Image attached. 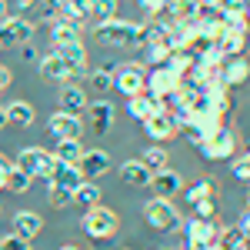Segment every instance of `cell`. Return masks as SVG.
<instances>
[{"label": "cell", "mask_w": 250, "mask_h": 250, "mask_svg": "<svg viewBox=\"0 0 250 250\" xmlns=\"http://www.w3.org/2000/svg\"><path fill=\"white\" fill-rule=\"evenodd\" d=\"M80 230L87 233L90 240H110L120 230V217H117L110 207H94V210H83V220H80Z\"/></svg>", "instance_id": "1"}, {"label": "cell", "mask_w": 250, "mask_h": 250, "mask_svg": "<svg viewBox=\"0 0 250 250\" xmlns=\"http://www.w3.org/2000/svg\"><path fill=\"white\" fill-rule=\"evenodd\" d=\"M14 167H20L23 173H30L34 180H37V177L50 180L54 170H57V160H54L50 150H43V147H23L17 154V160H14Z\"/></svg>", "instance_id": "2"}, {"label": "cell", "mask_w": 250, "mask_h": 250, "mask_svg": "<svg viewBox=\"0 0 250 250\" xmlns=\"http://www.w3.org/2000/svg\"><path fill=\"white\" fill-rule=\"evenodd\" d=\"M94 37L107 47H134V37H137V23L130 20H104V23H94Z\"/></svg>", "instance_id": "3"}, {"label": "cell", "mask_w": 250, "mask_h": 250, "mask_svg": "<svg viewBox=\"0 0 250 250\" xmlns=\"http://www.w3.org/2000/svg\"><path fill=\"white\" fill-rule=\"evenodd\" d=\"M144 220L154 227V230L167 233V230H177L184 220H180V213L173 207V200H164V197H154V200H147L144 204Z\"/></svg>", "instance_id": "4"}, {"label": "cell", "mask_w": 250, "mask_h": 250, "mask_svg": "<svg viewBox=\"0 0 250 250\" xmlns=\"http://www.w3.org/2000/svg\"><path fill=\"white\" fill-rule=\"evenodd\" d=\"M114 90H120L124 97H137L147 90V67H140L137 60L120 63L114 70Z\"/></svg>", "instance_id": "5"}, {"label": "cell", "mask_w": 250, "mask_h": 250, "mask_svg": "<svg viewBox=\"0 0 250 250\" xmlns=\"http://www.w3.org/2000/svg\"><path fill=\"white\" fill-rule=\"evenodd\" d=\"M197 150L207 157V160H230V157L237 154V134H233L230 127H220L217 134H210L207 140H200Z\"/></svg>", "instance_id": "6"}, {"label": "cell", "mask_w": 250, "mask_h": 250, "mask_svg": "<svg viewBox=\"0 0 250 250\" xmlns=\"http://www.w3.org/2000/svg\"><path fill=\"white\" fill-rule=\"evenodd\" d=\"M34 37V23L27 17H3L0 20V47H23Z\"/></svg>", "instance_id": "7"}, {"label": "cell", "mask_w": 250, "mask_h": 250, "mask_svg": "<svg viewBox=\"0 0 250 250\" xmlns=\"http://www.w3.org/2000/svg\"><path fill=\"white\" fill-rule=\"evenodd\" d=\"M177 87H180V77L173 74L167 63H164V67H150V70H147V94H150V97L167 100V97L177 94Z\"/></svg>", "instance_id": "8"}, {"label": "cell", "mask_w": 250, "mask_h": 250, "mask_svg": "<svg viewBox=\"0 0 250 250\" xmlns=\"http://www.w3.org/2000/svg\"><path fill=\"white\" fill-rule=\"evenodd\" d=\"M217 237H220V227H217L213 220L190 217V220L184 224V244H187V247H210V244H217Z\"/></svg>", "instance_id": "9"}, {"label": "cell", "mask_w": 250, "mask_h": 250, "mask_svg": "<svg viewBox=\"0 0 250 250\" xmlns=\"http://www.w3.org/2000/svg\"><path fill=\"white\" fill-rule=\"evenodd\" d=\"M47 134L54 140H80L83 134V120L77 114H67V110H57V114L47 120Z\"/></svg>", "instance_id": "10"}, {"label": "cell", "mask_w": 250, "mask_h": 250, "mask_svg": "<svg viewBox=\"0 0 250 250\" xmlns=\"http://www.w3.org/2000/svg\"><path fill=\"white\" fill-rule=\"evenodd\" d=\"M150 190H154V197L173 200L177 193L184 190V177H180V170H170V167H164V170H157V173H154V180H150Z\"/></svg>", "instance_id": "11"}, {"label": "cell", "mask_w": 250, "mask_h": 250, "mask_svg": "<svg viewBox=\"0 0 250 250\" xmlns=\"http://www.w3.org/2000/svg\"><path fill=\"white\" fill-rule=\"evenodd\" d=\"M144 134H147L150 144H164V140H170V137L177 134V124H173V117L167 114V110H160V114L144 120Z\"/></svg>", "instance_id": "12"}, {"label": "cell", "mask_w": 250, "mask_h": 250, "mask_svg": "<svg viewBox=\"0 0 250 250\" xmlns=\"http://www.w3.org/2000/svg\"><path fill=\"white\" fill-rule=\"evenodd\" d=\"M87 114H90V130H94L97 137H104V134H110V130H114L117 107L110 104V100H97V104H90V107H87Z\"/></svg>", "instance_id": "13"}, {"label": "cell", "mask_w": 250, "mask_h": 250, "mask_svg": "<svg viewBox=\"0 0 250 250\" xmlns=\"http://www.w3.org/2000/svg\"><path fill=\"white\" fill-rule=\"evenodd\" d=\"M247 80H250L247 57H224V63H220V83L224 87H240Z\"/></svg>", "instance_id": "14"}, {"label": "cell", "mask_w": 250, "mask_h": 250, "mask_svg": "<svg viewBox=\"0 0 250 250\" xmlns=\"http://www.w3.org/2000/svg\"><path fill=\"white\" fill-rule=\"evenodd\" d=\"M77 170L83 173V180H97V177H104L110 170V154L107 150H83Z\"/></svg>", "instance_id": "15"}, {"label": "cell", "mask_w": 250, "mask_h": 250, "mask_svg": "<svg viewBox=\"0 0 250 250\" xmlns=\"http://www.w3.org/2000/svg\"><path fill=\"white\" fill-rule=\"evenodd\" d=\"M40 74L47 80H57V83H70V77L77 74L70 63H63V57H60L57 50H50L47 57H40Z\"/></svg>", "instance_id": "16"}, {"label": "cell", "mask_w": 250, "mask_h": 250, "mask_svg": "<svg viewBox=\"0 0 250 250\" xmlns=\"http://www.w3.org/2000/svg\"><path fill=\"white\" fill-rule=\"evenodd\" d=\"M120 180L130 184V187H150L154 170H150L140 157H137V160H124V164H120Z\"/></svg>", "instance_id": "17"}, {"label": "cell", "mask_w": 250, "mask_h": 250, "mask_svg": "<svg viewBox=\"0 0 250 250\" xmlns=\"http://www.w3.org/2000/svg\"><path fill=\"white\" fill-rule=\"evenodd\" d=\"M14 233L23 237V240H34L43 233V220H40V213L34 210H17L14 213Z\"/></svg>", "instance_id": "18"}, {"label": "cell", "mask_w": 250, "mask_h": 250, "mask_svg": "<svg viewBox=\"0 0 250 250\" xmlns=\"http://www.w3.org/2000/svg\"><path fill=\"white\" fill-rule=\"evenodd\" d=\"M160 110H164V107H160V100H157V97H150L147 90H144V94H137V97H127V114L137 117L140 124H144L147 117L160 114Z\"/></svg>", "instance_id": "19"}, {"label": "cell", "mask_w": 250, "mask_h": 250, "mask_svg": "<svg viewBox=\"0 0 250 250\" xmlns=\"http://www.w3.org/2000/svg\"><path fill=\"white\" fill-rule=\"evenodd\" d=\"M160 40H167V23L160 17H150L147 23H137L134 47H147V43H160Z\"/></svg>", "instance_id": "20"}, {"label": "cell", "mask_w": 250, "mask_h": 250, "mask_svg": "<svg viewBox=\"0 0 250 250\" xmlns=\"http://www.w3.org/2000/svg\"><path fill=\"white\" fill-rule=\"evenodd\" d=\"M87 107H90V100L87 94L80 90L77 83H63V90H60V110H67V114H87Z\"/></svg>", "instance_id": "21"}, {"label": "cell", "mask_w": 250, "mask_h": 250, "mask_svg": "<svg viewBox=\"0 0 250 250\" xmlns=\"http://www.w3.org/2000/svg\"><path fill=\"white\" fill-rule=\"evenodd\" d=\"M204 104H207V110L217 117H224V114H230L233 110V97H230V87H210V90H204Z\"/></svg>", "instance_id": "22"}, {"label": "cell", "mask_w": 250, "mask_h": 250, "mask_svg": "<svg viewBox=\"0 0 250 250\" xmlns=\"http://www.w3.org/2000/svg\"><path fill=\"white\" fill-rule=\"evenodd\" d=\"M50 154H54L57 164H70V167H77L80 157H83V147H80V140H54Z\"/></svg>", "instance_id": "23"}, {"label": "cell", "mask_w": 250, "mask_h": 250, "mask_svg": "<svg viewBox=\"0 0 250 250\" xmlns=\"http://www.w3.org/2000/svg\"><path fill=\"white\" fill-rule=\"evenodd\" d=\"M50 37H54V47H63V43H77L80 40V27L70 23V20H50Z\"/></svg>", "instance_id": "24"}, {"label": "cell", "mask_w": 250, "mask_h": 250, "mask_svg": "<svg viewBox=\"0 0 250 250\" xmlns=\"http://www.w3.org/2000/svg\"><path fill=\"white\" fill-rule=\"evenodd\" d=\"M50 184L74 193L80 184H83V173H80L77 167H70V164H57V170H54V177H50Z\"/></svg>", "instance_id": "25"}, {"label": "cell", "mask_w": 250, "mask_h": 250, "mask_svg": "<svg viewBox=\"0 0 250 250\" xmlns=\"http://www.w3.org/2000/svg\"><path fill=\"white\" fill-rule=\"evenodd\" d=\"M34 107L27 104V100H14V104H7V124H14V127H34Z\"/></svg>", "instance_id": "26"}, {"label": "cell", "mask_w": 250, "mask_h": 250, "mask_svg": "<svg viewBox=\"0 0 250 250\" xmlns=\"http://www.w3.org/2000/svg\"><path fill=\"white\" fill-rule=\"evenodd\" d=\"M54 50H57L60 57H63V63H70V67H74V70H77V74H83V70H87V50H83V43H63V47H54Z\"/></svg>", "instance_id": "27"}, {"label": "cell", "mask_w": 250, "mask_h": 250, "mask_svg": "<svg viewBox=\"0 0 250 250\" xmlns=\"http://www.w3.org/2000/svg\"><path fill=\"white\" fill-rule=\"evenodd\" d=\"M100 187H97V180H83L77 190H74V204H80L83 210H94V207H100Z\"/></svg>", "instance_id": "28"}, {"label": "cell", "mask_w": 250, "mask_h": 250, "mask_svg": "<svg viewBox=\"0 0 250 250\" xmlns=\"http://www.w3.org/2000/svg\"><path fill=\"white\" fill-rule=\"evenodd\" d=\"M247 34H233V30H227L224 37L217 40V47H220V54L224 57H244V50H247Z\"/></svg>", "instance_id": "29"}, {"label": "cell", "mask_w": 250, "mask_h": 250, "mask_svg": "<svg viewBox=\"0 0 250 250\" xmlns=\"http://www.w3.org/2000/svg\"><path fill=\"white\" fill-rule=\"evenodd\" d=\"M170 43L167 40H160V43H147L144 47V63H150V67H164L167 60H170Z\"/></svg>", "instance_id": "30"}, {"label": "cell", "mask_w": 250, "mask_h": 250, "mask_svg": "<svg viewBox=\"0 0 250 250\" xmlns=\"http://www.w3.org/2000/svg\"><path fill=\"white\" fill-rule=\"evenodd\" d=\"M87 17H94V23L117 17V0H90L87 3Z\"/></svg>", "instance_id": "31"}, {"label": "cell", "mask_w": 250, "mask_h": 250, "mask_svg": "<svg viewBox=\"0 0 250 250\" xmlns=\"http://www.w3.org/2000/svg\"><path fill=\"white\" fill-rule=\"evenodd\" d=\"M180 193H184V200L193 207L197 200H207V197H213V184H210V180H193L190 187H184Z\"/></svg>", "instance_id": "32"}, {"label": "cell", "mask_w": 250, "mask_h": 250, "mask_svg": "<svg viewBox=\"0 0 250 250\" xmlns=\"http://www.w3.org/2000/svg\"><path fill=\"white\" fill-rule=\"evenodd\" d=\"M140 160H144V164H147V167H150V170H164V167H170V164H167V160H170V157H167V150H164V147H147V150H144V157H140Z\"/></svg>", "instance_id": "33"}, {"label": "cell", "mask_w": 250, "mask_h": 250, "mask_svg": "<svg viewBox=\"0 0 250 250\" xmlns=\"http://www.w3.org/2000/svg\"><path fill=\"white\" fill-rule=\"evenodd\" d=\"M30 184H34V177L23 173L20 167H14V170L7 173V190H10V193H27V190H30Z\"/></svg>", "instance_id": "34"}, {"label": "cell", "mask_w": 250, "mask_h": 250, "mask_svg": "<svg viewBox=\"0 0 250 250\" xmlns=\"http://www.w3.org/2000/svg\"><path fill=\"white\" fill-rule=\"evenodd\" d=\"M247 240H244V233H240V227H230V230H220V237H217V247L220 250H237L244 247Z\"/></svg>", "instance_id": "35"}, {"label": "cell", "mask_w": 250, "mask_h": 250, "mask_svg": "<svg viewBox=\"0 0 250 250\" xmlns=\"http://www.w3.org/2000/svg\"><path fill=\"white\" fill-rule=\"evenodd\" d=\"M87 80H90V87H94V90H114V70H107V67L90 70Z\"/></svg>", "instance_id": "36"}, {"label": "cell", "mask_w": 250, "mask_h": 250, "mask_svg": "<svg viewBox=\"0 0 250 250\" xmlns=\"http://www.w3.org/2000/svg\"><path fill=\"white\" fill-rule=\"evenodd\" d=\"M70 204H74V193L63 190V187H54V184H50V207L63 210V207H70Z\"/></svg>", "instance_id": "37"}, {"label": "cell", "mask_w": 250, "mask_h": 250, "mask_svg": "<svg viewBox=\"0 0 250 250\" xmlns=\"http://www.w3.org/2000/svg\"><path fill=\"white\" fill-rule=\"evenodd\" d=\"M193 217H200V220H213V217H217V200H213V197L197 200V204H193Z\"/></svg>", "instance_id": "38"}, {"label": "cell", "mask_w": 250, "mask_h": 250, "mask_svg": "<svg viewBox=\"0 0 250 250\" xmlns=\"http://www.w3.org/2000/svg\"><path fill=\"white\" fill-rule=\"evenodd\" d=\"M0 250H30V240H23L17 233H7V237L0 240Z\"/></svg>", "instance_id": "39"}, {"label": "cell", "mask_w": 250, "mask_h": 250, "mask_svg": "<svg viewBox=\"0 0 250 250\" xmlns=\"http://www.w3.org/2000/svg\"><path fill=\"white\" fill-rule=\"evenodd\" d=\"M14 3V10H17V17H27V14H34L43 7V0H10Z\"/></svg>", "instance_id": "40"}, {"label": "cell", "mask_w": 250, "mask_h": 250, "mask_svg": "<svg viewBox=\"0 0 250 250\" xmlns=\"http://www.w3.org/2000/svg\"><path fill=\"white\" fill-rule=\"evenodd\" d=\"M233 177L244 180V184H250V160L247 157H237V160H233Z\"/></svg>", "instance_id": "41"}, {"label": "cell", "mask_w": 250, "mask_h": 250, "mask_svg": "<svg viewBox=\"0 0 250 250\" xmlns=\"http://www.w3.org/2000/svg\"><path fill=\"white\" fill-rule=\"evenodd\" d=\"M140 10L147 17H160L164 14V0H140Z\"/></svg>", "instance_id": "42"}, {"label": "cell", "mask_w": 250, "mask_h": 250, "mask_svg": "<svg viewBox=\"0 0 250 250\" xmlns=\"http://www.w3.org/2000/svg\"><path fill=\"white\" fill-rule=\"evenodd\" d=\"M14 170V160H7V157H0V190H7V173Z\"/></svg>", "instance_id": "43"}, {"label": "cell", "mask_w": 250, "mask_h": 250, "mask_svg": "<svg viewBox=\"0 0 250 250\" xmlns=\"http://www.w3.org/2000/svg\"><path fill=\"white\" fill-rule=\"evenodd\" d=\"M20 54H23V60H30V63H34V60H40V54L34 50V43H23V47H20Z\"/></svg>", "instance_id": "44"}, {"label": "cell", "mask_w": 250, "mask_h": 250, "mask_svg": "<svg viewBox=\"0 0 250 250\" xmlns=\"http://www.w3.org/2000/svg\"><path fill=\"white\" fill-rule=\"evenodd\" d=\"M240 233H244V240L250 244V210L244 213V217H240Z\"/></svg>", "instance_id": "45"}, {"label": "cell", "mask_w": 250, "mask_h": 250, "mask_svg": "<svg viewBox=\"0 0 250 250\" xmlns=\"http://www.w3.org/2000/svg\"><path fill=\"white\" fill-rule=\"evenodd\" d=\"M7 83H10V70H7V67H3V63H0V90H3V87H7Z\"/></svg>", "instance_id": "46"}, {"label": "cell", "mask_w": 250, "mask_h": 250, "mask_svg": "<svg viewBox=\"0 0 250 250\" xmlns=\"http://www.w3.org/2000/svg\"><path fill=\"white\" fill-rule=\"evenodd\" d=\"M7 127V107H0V130Z\"/></svg>", "instance_id": "47"}, {"label": "cell", "mask_w": 250, "mask_h": 250, "mask_svg": "<svg viewBox=\"0 0 250 250\" xmlns=\"http://www.w3.org/2000/svg\"><path fill=\"white\" fill-rule=\"evenodd\" d=\"M7 17V0H0V20Z\"/></svg>", "instance_id": "48"}, {"label": "cell", "mask_w": 250, "mask_h": 250, "mask_svg": "<svg viewBox=\"0 0 250 250\" xmlns=\"http://www.w3.org/2000/svg\"><path fill=\"white\" fill-rule=\"evenodd\" d=\"M60 250H80V247H77V244H63Z\"/></svg>", "instance_id": "49"}, {"label": "cell", "mask_w": 250, "mask_h": 250, "mask_svg": "<svg viewBox=\"0 0 250 250\" xmlns=\"http://www.w3.org/2000/svg\"><path fill=\"white\" fill-rule=\"evenodd\" d=\"M244 17H247V23H250V0H247V10H244Z\"/></svg>", "instance_id": "50"}, {"label": "cell", "mask_w": 250, "mask_h": 250, "mask_svg": "<svg viewBox=\"0 0 250 250\" xmlns=\"http://www.w3.org/2000/svg\"><path fill=\"white\" fill-rule=\"evenodd\" d=\"M244 157H247V160H250V144H247V154H244Z\"/></svg>", "instance_id": "51"}, {"label": "cell", "mask_w": 250, "mask_h": 250, "mask_svg": "<svg viewBox=\"0 0 250 250\" xmlns=\"http://www.w3.org/2000/svg\"><path fill=\"white\" fill-rule=\"evenodd\" d=\"M247 210H250V193H247Z\"/></svg>", "instance_id": "52"}, {"label": "cell", "mask_w": 250, "mask_h": 250, "mask_svg": "<svg viewBox=\"0 0 250 250\" xmlns=\"http://www.w3.org/2000/svg\"><path fill=\"white\" fill-rule=\"evenodd\" d=\"M0 50H3V47H0Z\"/></svg>", "instance_id": "53"}]
</instances>
